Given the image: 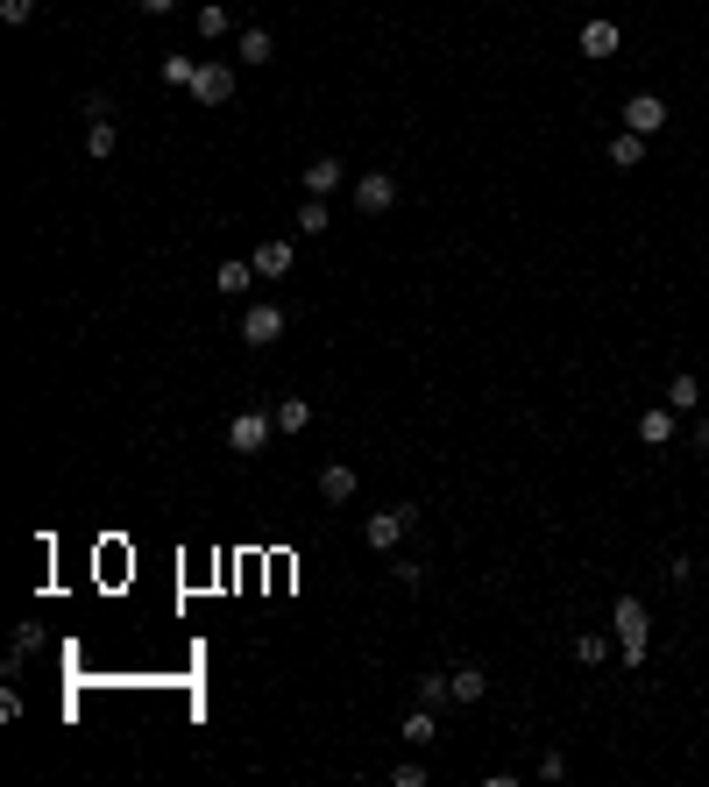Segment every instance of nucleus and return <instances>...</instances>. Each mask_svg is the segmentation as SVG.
Segmentation results:
<instances>
[{
  "mask_svg": "<svg viewBox=\"0 0 709 787\" xmlns=\"http://www.w3.org/2000/svg\"><path fill=\"white\" fill-rule=\"evenodd\" d=\"M291 227H298V234H327V199H305Z\"/></svg>",
  "mask_w": 709,
  "mask_h": 787,
  "instance_id": "24",
  "label": "nucleus"
},
{
  "mask_svg": "<svg viewBox=\"0 0 709 787\" xmlns=\"http://www.w3.org/2000/svg\"><path fill=\"white\" fill-rule=\"evenodd\" d=\"M490 695V674L483 667H454V702H483Z\"/></svg>",
  "mask_w": 709,
  "mask_h": 787,
  "instance_id": "18",
  "label": "nucleus"
},
{
  "mask_svg": "<svg viewBox=\"0 0 709 787\" xmlns=\"http://www.w3.org/2000/svg\"><path fill=\"white\" fill-rule=\"evenodd\" d=\"M348 185V164H341V156H312V164H305V199H334Z\"/></svg>",
  "mask_w": 709,
  "mask_h": 787,
  "instance_id": "7",
  "label": "nucleus"
},
{
  "mask_svg": "<svg viewBox=\"0 0 709 787\" xmlns=\"http://www.w3.org/2000/svg\"><path fill=\"white\" fill-rule=\"evenodd\" d=\"M610 632H617V653H624V667H646L653 617H646V603H639V596H617V603H610Z\"/></svg>",
  "mask_w": 709,
  "mask_h": 787,
  "instance_id": "1",
  "label": "nucleus"
},
{
  "mask_svg": "<svg viewBox=\"0 0 709 787\" xmlns=\"http://www.w3.org/2000/svg\"><path fill=\"white\" fill-rule=\"evenodd\" d=\"M199 36H206V43H227V36H234V15L220 8V0H199Z\"/></svg>",
  "mask_w": 709,
  "mask_h": 787,
  "instance_id": "15",
  "label": "nucleus"
},
{
  "mask_svg": "<svg viewBox=\"0 0 709 787\" xmlns=\"http://www.w3.org/2000/svg\"><path fill=\"white\" fill-rule=\"evenodd\" d=\"M610 164H617V171H639V164H646V135L617 128V135H610Z\"/></svg>",
  "mask_w": 709,
  "mask_h": 787,
  "instance_id": "11",
  "label": "nucleus"
},
{
  "mask_svg": "<svg viewBox=\"0 0 709 787\" xmlns=\"http://www.w3.org/2000/svg\"><path fill=\"white\" fill-rule=\"evenodd\" d=\"M270 426H277L270 412H234V419H227V447H234V454H263V447H270Z\"/></svg>",
  "mask_w": 709,
  "mask_h": 787,
  "instance_id": "3",
  "label": "nucleus"
},
{
  "mask_svg": "<svg viewBox=\"0 0 709 787\" xmlns=\"http://www.w3.org/2000/svg\"><path fill=\"white\" fill-rule=\"evenodd\" d=\"M355 206L362 213H390V206H398V178H390V171H362L355 178Z\"/></svg>",
  "mask_w": 709,
  "mask_h": 787,
  "instance_id": "6",
  "label": "nucleus"
},
{
  "mask_svg": "<svg viewBox=\"0 0 709 787\" xmlns=\"http://www.w3.org/2000/svg\"><path fill=\"white\" fill-rule=\"evenodd\" d=\"M29 15H36V0H0V22H15V29H22Z\"/></svg>",
  "mask_w": 709,
  "mask_h": 787,
  "instance_id": "28",
  "label": "nucleus"
},
{
  "mask_svg": "<svg viewBox=\"0 0 709 787\" xmlns=\"http://www.w3.org/2000/svg\"><path fill=\"white\" fill-rule=\"evenodd\" d=\"M192 100H206V107H227V100H234V64H199V78H192Z\"/></svg>",
  "mask_w": 709,
  "mask_h": 787,
  "instance_id": "8",
  "label": "nucleus"
},
{
  "mask_svg": "<svg viewBox=\"0 0 709 787\" xmlns=\"http://www.w3.org/2000/svg\"><path fill=\"white\" fill-rule=\"evenodd\" d=\"M142 8H149V15H171V8H178V0H142Z\"/></svg>",
  "mask_w": 709,
  "mask_h": 787,
  "instance_id": "30",
  "label": "nucleus"
},
{
  "mask_svg": "<svg viewBox=\"0 0 709 787\" xmlns=\"http://www.w3.org/2000/svg\"><path fill=\"white\" fill-rule=\"evenodd\" d=\"M390 780H398V787H426V766H419V759H405V766H390Z\"/></svg>",
  "mask_w": 709,
  "mask_h": 787,
  "instance_id": "27",
  "label": "nucleus"
},
{
  "mask_svg": "<svg viewBox=\"0 0 709 787\" xmlns=\"http://www.w3.org/2000/svg\"><path fill=\"white\" fill-rule=\"evenodd\" d=\"M305 426H312V405L305 398H284L277 405V433H305Z\"/></svg>",
  "mask_w": 709,
  "mask_h": 787,
  "instance_id": "22",
  "label": "nucleus"
},
{
  "mask_svg": "<svg viewBox=\"0 0 709 787\" xmlns=\"http://www.w3.org/2000/svg\"><path fill=\"white\" fill-rule=\"evenodd\" d=\"M390 575H398L405 589H419V582H426V561H412V554H405V561H390Z\"/></svg>",
  "mask_w": 709,
  "mask_h": 787,
  "instance_id": "26",
  "label": "nucleus"
},
{
  "mask_svg": "<svg viewBox=\"0 0 709 787\" xmlns=\"http://www.w3.org/2000/svg\"><path fill=\"white\" fill-rule=\"evenodd\" d=\"M617 43H624L617 22H589V29H582V57H617Z\"/></svg>",
  "mask_w": 709,
  "mask_h": 787,
  "instance_id": "17",
  "label": "nucleus"
},
{
  "mask_svg": "<svg viewBox=\"0 0 709 787\" xmlns=\"http://www.w3.org/2000/svg\"><path fill=\"white\" fill-rule=\"evenodd\" d=\"M639 440H646V447H674V405H653V412L639 419Z\"/></svg>",
  "mask_w": 709,
  "mask_h": 787,
  "instance_id": "13",
  "label": "nucleus"
},
{
  "mask_svg": "<svg viewBox=\"0 0 709 787\" xmlns=\"http://www.w3.org/2000/svg\"><path fill=\"white\" fill-rule=\"evenodd\" d=\"M702 525H709V511H702Z\"/></svg>",
  "mask_w": 709,
  "mask_h": 787,
  "instance_id": "31",
  "label": "nucleus"
},
{
  "mask_svg": "<svg viewBox=\"0 0 709 787\" xmlns=\"http://www.w3.org/2000/svg\"><path fill=\"white\" fill-rule=\"evenodd\" d=\"M419 702H426V710L454 702V674H419Z\"/></svg>",
  "mask_w": 709,
  "mask_h": 787,
  "instance_id": "21",
  "label": "nucleus"
},
{
  "mask_svg": "<svg viewBox=\"0 0 709 787\" xmlns=\"http://www.w3.org/2000/svg\"><path fill=\"white\" fill-rule=\"evenodd\" d=\"M121 149V135H114V114H100V121H86V156L93 164H107V156Z\"/></svg>",
  "mask_w": 709,
  "mask_h": 787,
  "instance_id": "12",
  "label": "nucleus"
},
{
  "mask_svg": "<svg viewBox=\"0 0 709 787\" xmlns=\"http://www.w3.org/2000/svg\"><path fill=\"white\" fill-rule=\"evenodd\" d=\"M284 327H291L284 305H249V312H242V341H249V348H270Z\"/></svg>",
  "mask_w": 709,
  "mask_h": 787,
  "instance_id": "4",
  "label": "nucleus"
},
{
  "mask_svg": "<svg viewBox=\"0 0 709 787\" xmlns=\"http://www.w3.org/2000/svg\"><path fill=\"white\" fill-rule=\"evenodd\" d=\"M192 78H199V64H192V57H164V86L192 93Z\"/></svg>",
  "mask_w": 709,
  "mask_h": 787,
  "instance_id": "25",
  "label": "nucleus"
},
{
  "mask_svg": "<svg viewBox=\"0 0 709 787\" xmlns=\"http://www.w3.org/2000/svg\"><path fill=\"white\" fill-rule=\"evenodd\" d=\"M575 660H582V667H603V660H610V639H603V632H582V639H575Z\"/></svg>",
  "mask_w": 709,
  "mask_h": 787,
  "instance_id": "23",
  "label": "nucleus"
},
{
  "mask_svg": "<svg viewBox=\"0 0 709 787\" xmlns=\"http://www.w3.org/2000/svg\"><path fill=\"white\" fill-rule=\"evenodd\" d=\"M624 128H632V135H660L667 128V100L660 93H632V100H624Z\"/></svg>",
  "mask_w": 709,
  "mask_h": 787,
  "instance_id": "5",
  "label": "nucleus"
},
{
  "mask_svg": "<svg viewBox=\"0 0 709 787\" xmlns=\"http://www.w3.org/2000/svg\"><path fill=\"white\" fill-rule=\"evenodd\" d=\"M688 440H695V447H709V419H695V426H688Z\"/></svg>",
  "mask_w": 709,
  "mask_h": 787,
  "instance_id": "29",
  "label": "nucleus"
},
{
  "mask_svg": "<svg viewBox=\"0 0 709 787\" xmlns=\"http://www.w3.org/2000/svg\"><path fill=\"white\" fill-rule=\"evenodd\" d=\"M249 284H256V263H242V256H234V263H220V270H213V291H227V298H242Z\"/></svg>",
  "mask_w": 709,
  "mask_h": 787,
  "instance_id": "14",
  "label": "nucleus"
},
{
  "mask_svg": "<svg viewBox=\"0 0 709 787\" xmlns=\"http://www.w3.org/2000/svg\"><path fill=\"white\" fill-rule=\"evenodd\" d=\"M412 518H419L412 504H390V511H369V525H362V539L376 546V554H398V539L412 532Z\"/></svg>",
  "mask_w": 709,
  "mask_h": 787,
  "instance_id": "2",
  "label": "nucleus"
},
{
  "mask_svg": "<svg viewBox=\"0 0 709 787\" xmlns=\"http://www.w3.org/2000/svg\"><path fill=\"white\" fill-rule=\"evenodd\" d=\"M355 490H362V476H355L348 461H327V468H320V497H327V504H348Z\"/></svg>",
  "mask_w": 709,
  "mask_h": 787,
  "instance_id": "9",
  "label": "nucleus"
},
{
  "mask_svg": "<svg viewBox=\"0 0 709 787\" xmlns=\"http://www.w3.org/2000/svg\"><path fill=\"white\" fill-rule=\"evenodd\" d=\"M433 738H440V717H433L426 702H419V710L405 717V745H433Z\"/></svg>",
  "mask_w": 709,
  "mask_h": 787,
  "instance_id": "19",
  "label": "nucleus"
},
{
  "mask_svg": "<svg viewBox=\"0 0 709 787\" xmlns=\"http://www.w3.org/2000/svg\"><path fill=\"white\" fill-rule=\"evenodd\" d=\"M667 405H674V412H695V405H702V383H695L688 369H681V376L667 383Z\"/></svg>",
  "mask_w": 709,
  "mask_h": 787,
  "instance_id": "20",
  "label": "nucleus"
},
{
  "mask_svg": "<svg viewBox=\"0 0 709 787\" xmlns=\"http://www.w3.org/2000/svg\"><path fill=\"white\" fill-rule=\"evenodd\" d=\"M234 57H242V64H270V57H277L270 29H242V36H234Z\"/></svg>",
  "mask_w": 709,
  "mask_h": 787,
  "instance_id": "16",
  "label": "nucleus"
},
{
  "mask_svg": "<svg viewBox=\"0 0 709 787\" xmlns=\"http://www.w3.org/2000/svg\"><path fill=\"white\" fill-rule=\"evenodd\" d=\"M249 263H256V277H291V263H298V249H291V242H284V234H277V242H263V249H256Z\"/></svg>",
  "mask_w": 709,
  "mask_h": 787,
  "instance_id": "10",
  "label": "nucleus"
}]
</instances>
